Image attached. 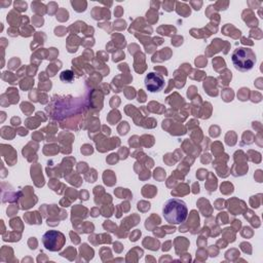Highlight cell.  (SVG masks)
<instances>
[{"label": "cell", "mask_w": 263, "mask_h": 263, "mask_svg": "<svg viewBox=\"0 0 263 263\" xmlns=\"http://www.w3.org/2000/svg\"><path fill=\"white\" fill-rule=\"evenodd\" d=\"M162 216L171 224L183 223L188 216V209L185 201L179 198L167 199L162 208Z\"/></svg>", "instance_id": "1"}, {"label": "cell", "mask_w": 263, "mask_h": 263, "mask_svg": "<svg viewBox=\"0 0 263 263\" xmlns=\"http://www.w3.org/2000/svg\"><path fill=\"white\" fill-rule=\"evenodd\" d=\"M231 61L236 70L240 72H247L255 66L256 54L251 48L238 47L233 50Z\"/></svg>", "instance_id": "2"}, {"label": "cell", "mask_w": 263, "mask_h": 263, "mask_svg": "<svg viewBox=\"0 0 263 263\" xmlns=\"http://www.w3.org/2000/svg\"><path fill=\"white\" fill-rule=\"evenodd\" d=\"M64 241V235L55 230H49L44 233L42 242L44 247L49 251H58L62 248Z\"/></svg>", "instance_id": "3"}, {"label": "cell", "mask_w": 263, "mask_h": 263, "mask_svg": "<svg viewBox=\"0 0 263 263\" xmlns=\"http://www.w3.org/2000/svg\"><path fill=\"white\" fill-rule=\"evenodd\" d=\"M146 88L150 92H157L161 90L164 86V79L160 74L150 72L146 75L145 80H144Z\"/></svg>", "instance_id": "4"}, {"label": "cell", "mask_w": 263, "mask_h": 263, "mask_svg": "<svg viewBox=\"0 0 263 263\" xmlns=\"http://www.w3.org/2000/svg\"><path fill=\"white\" fill-rule=\"evenodd\" d=\"M61 79H62L63 81L71 82V81H72V79H73V74H72V72H70V74H69V75H66V71L62 72V74H61Z\"/></svg>", "instance_id": "5"}]
</instances>
